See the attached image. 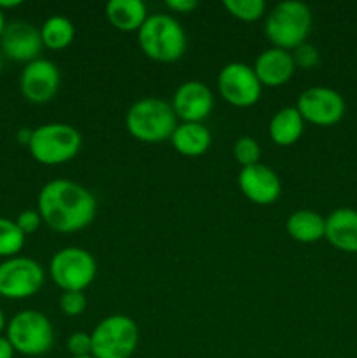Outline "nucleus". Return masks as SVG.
Returning <instances> with one entry per match:
<instances>
[{
  "mask_svg": "<svg viewBox=\"0 0 357 358\" xmlns=\"http://www.w3.org/2000/svg\"><path fill=\"white\" fill-rule=\"evenodd\" d=\"M326 240L335 248L357 254V210L336 208L326 217Z\"/></svg>",
  "mask_w": 357,
  "mask_h": 358,
  "instance_id": "obj_17",
  "label": "nucleus"
},
{
  "mask_svg": "<svg viewBox=\"0 0 357 358\" xmlns=\"http://www.w3.org/2000/svg\"><path fill=\"white\" fill-rule=\"evenodd\" d=\"M170 142L182 156L198 157L209 150L212 135L203 122H181L172 133Z\"/></svg>",
  "mask_w": 357,
  "mask_h": 358,
  "instance_id": "obj_18",
  "label": "nucleus"
},
{
  "mask_svg": "<svg viewBox=\"0 0 357 358\" xmlns=\"http://www.w3.org/2000/svg\"><path fill=\"white\" fill-rule=\"evenodd\" d=\"M83 145V136L74 126L65 122H48L31 133L28 143L31 157L41 164H62L74 159Z\"/></svg>",
  "mask_w": 357,
  "mask_h": 358,
  "instance_id": "obj_5",
  "label": "nucleus"
},
{
  "mask_svg": "<svg viewBox=\"0 0 357 358\" xmlns=\"http://www.w3.org/2000/svg\"><path fill=\"white\" fill-rule=\"evenodd\" d=\"M49 273H51L52 282L63 292L65 290L83 292L93 283L97 276V261L84 248L66 247L52 255L49 262Z\"/></svg>",
  "mask_w": 357,
  "mask_h": 358,
  "instance_id": "obj_8",
  "label": "nucleus"
},
{
  "mask_svg": "<svg viewBox=\"0 0 357 358\" xmlns=\"http://www.w3.org/2000/svg\"><path fill=\"white\" fill-rule=\"evenodd\" d=\"M238 185L245 198L255 205H272L282 192L279 175L261 163L241 168L238 173Z\"/></svg>",
  "mask_w": 357,
  "mask_h": 358,
  "instance_id": "obj_15",
  "label": "nucleus"
},
{
  "mask_svg": "<svg viewBox=\"0 0 357 358\" xmlns=\"http://www.w3.org/2000/svg\"><path fill=\"white\" fill-rule=\"evenodd\" d=\"M108 23L121 31H139L149 17L142 0H111L105 6Z\"/></svg>",
  "mask_w": 357,
  "mask_h": 358,
  "instance_id": "obj_19",
  "label": "nucleus"
},
{
  "mask_svg": "<svg viewBox=\"0 0 357 358\" xmlns=\"http://www.w3.org/2000/svg\"><path fill=\"white\" fill-rule=\"evenodd\" d=\"M6 338L9 339L16 353L24 357H41L51 350L55 331L44 313L24 310L10 318Z\"/></svg>",
  "mask_w": 357,
  "mask_h": 358,
  "instance_id": "obj_7",
  "label": "nucleus"
},
{
  "mask_svg": "<svg viewBox=\"0 0 357 358\" xmlns=\"http://www.w3.org/2000/svg\"><path fill=\"white\" fill-rule=\"evenodd\" d=\"M304 131V119L296 107H284L272 117L268 126L270 138L275 145L289 147L301 138Z\"/></svg>",
  "mask_w": 357,
  "mask_h": 358,
  "instance_id": "obj_20",
  "label": "nucleus"
},
{
  "mask_svg": "<svg viewBox=\"0 0 357 358\" xmlns=\"http://www.w3.org/2000/svg\"><path fill=\"white\" fill-rule=\"evenodd\" d=\"M298 112L304 122L317 126L336 124L345 114V100L332 87L314 86L300 94L296 103Z\"/></svg>",
  "mask_w": 357,
  "mask_h": 358,
  "instance_id": "obj_11",
  "label": "nucleus"
},
{
  "mask_svg": "<svg viewBox=\"0 0 357 358\" xmlns=\"http://www.w3.org/2000/svg\"><path fill=\"white\" fill-rule=\"evenodd\" d=\"M252 69H254L261 86L268 87L284 86L296 72L290 51L280 48H270L259 52Z\"/></svg>",
  "mask_w": 357,
  "mask_h": 358,
  "instance_id": "obj_16",
  "label": "nucleus"
},
{
  "mask_svg": "<svg viewBox=\"0 0 357 358\" xmlns=\"http://www.w3.org/2000/svg\"><path fill=\"white\" fill-rule=\"evenodd\" d=\"M164 6L170 10H174V13L188 14L198 7V2H196V0H167Z\"/></svg>",
  "mask_w": 357,
  "mask_h": 358,
  "instance_id": "obj_30",
  "label": "nucleus"
},
{
  "mask_svg": "<svg viewBox=\"0 0 357 358\" xmlns=\"http://www.w3.org/2000/svg\"><path fill=\"white\" fill-rule=\"evenodd\" d=\"M286 231L300 243H315L326 238V217L314 210H296L287 219Z\"/></svg>",
  "mask_w": 357,
  "mask_h": 358,
  "instance_id": "obj_21",
  "label": "nucleus"
},
{
  "mask_svg": "<svg viewBox=\"0 0 357 358\" xmlns=\"http://www.w3.org/2000/svg\"><path fill=\"white\" fill-rule=\"evenodd\" d=\"M38 30H41V38L44 48L52 49V51L69 48L74 42V37H76L74 23L65 16L48 17Z\"/></svg>",
  "mask_w": 357,
  "mask_h": 358,
  "instance_id": "obj_22",
  "label": "nucleus"
},
{
  "mask_svg": "<svg viewBox=\"0 0 357 358\" xmlns=\"http://www.w3.org/2000/svg\"><path fill=\"white\" fill-rule=\"evenodd\" d=\"M42 48L41 30L27 21H13L6 24L0 35V51L13 62L30 63L38 58Z\"/></svg>",
  "mask_w": 357,
  "mask_h": 358,
  "instance_id": "obj_13",
  "label": "nucleus"
},
{
  "mask_svg": "<svg viewBox=\"0 0 357 358\" xmlns=\"http://www.w3.org/2000/svg\"><path fill=\"white\" fill-rule=\"evenodd\" d=\"M217 87L224 100L233 107H252L261 98V83L247 63L231 62L220 69Z\"/></svg>",
  "mask_w": 357,
  "mask_h": 358,
  "instance_id": "obj_10",
  "label": "nucleus"
},
{
  "mask_svg": "<svg viewBox=\"0 0 357 358\" xmlns=\"http://www.w3.org/2000/svg\"><path fill=\"white\" fill-rule=\"evenodd\" d=\"M66 348H69L72 357L91 355V334H88V332H74V334H70L69 341H66Z\"/></svg>",
  "mask_w": 357,
  "mask_h": 358,
  "instance_id": "obj_28",
  "label": "nucleus"
},
{
  "mask_svg": "<svg viewBox=\"0 0 357 358\" xmlns=\"http://www.w3.org/2000/svg\"><path fill=\"white\" fill-rule=\"evenodd\" d=\"M21 6V0H0V10L13 9V7Z\"/></svg>",
  "mask_w": 357,
  "mask_h": 358,
  "instance_id": "obj_33",
  "label": "nucleus"
},
{
  "mask_svg": "<svg viewBox=\"0 0 357 358\" xmlns=\"http://www.w3.org/2000/svg\"><path fill=\"white\" fill-rule=\"evenodd\" d=\"M224 9L237 20L252 23L261 20L266 10V3L262 0H224Z\"/></svg>",
  "mask_w": 357,
  "mask_h": 358,
  "instance_id": "obj_24",
  "label": "nucleus"
},
{
  "mask_svg": "<svg viewBox=\"0 0 357 358\" xmlns=\"http://www.w3.org/2000/svg\"><path fill=\"white\" fill-rule=\"evenodd\" d=\"M170 105L182 122H202L212 112L214 94L202 80H186L177 87Z\"/></svg>",
  "mask_w": 357,
  "mask_h": 358,
  "instance_id": "obj_14",
  "label": "nucleus"
},
{
  "mask_svg": "<svg viewBox=\"0 0 357 358\" xmlns=\"http://www.w3.org/2000/svg\"><path fill=\"white\" fill-rule=\"evenodd\" d=\"M233 156L241 168L252 166V164L259 163L261 147H259L258 140L252 138V136H241V138L234 142Z\"/></svg>",
  "mask_w": 357,
  "mask_h": 358,
  "instance_id": "obj_25",
  "label": "nucleus"
},
{
  "mask_svg": "<svg viewBox=\"0 0 357 358\" xmlns=\"http://www.w3.org/2000/svg\"><path fill=\"white\" fill-rule=\"evenodd\" d=\"M136 34L144 55L158 63L177 62L188 48L184 28L170 14H150Z\"/></svg>",
  "mask_w": 357,
  "mask_h": 358,
  "instance_id": "obj_2",
  "label": "nucleus"
},
{
  "mask_svg": "<svg viewBox=\"0 0 357 358\" xmlns=\"http://www.w3.org/2000/svg\"><path fill=\"white\" fill-rule=\"evenodd\" d=\"M293 59L294 65L300 66V69L310 70L314 66L318 65L321 62V55H318V49L315 45L308 44V42H303L301 45H298L296 49H293Z\"/></svg>",
  "mask_w": 357,
  "mask_h": 358,
  "instance_id": "obj_27",
  "label": "nucleus"
},
{
  "mask_svg": "<svg viewBox=\"0 0 357 358\" xmlns=\"http://www.w3.org/2000/svg\"><path fill=\"white\" fill-rule=\"evenodd\" d=\"M37 206L42 222L56 233H77L97 215L93 192L69 178L49 180L38 192Z\"/></svg>",
  "mask_w": 357,
  "mask_h": 358,
  "instance_id": "obj_1",
  "label": "nucleus"
},
{
  "mask_svg": "<svg viewBox=\"0 0 357 358\" xmlns=\"http://www.w3.org/2000/svg\"><path fill=\"white\" fill-rule=\"evenodd\" d=\"M16 224L21 229V233L27 236V234L35 233V231L41 227L42 217L41 213H38V210H23V212L16 217Z\"/></svg>",
  "mask_w": 357,
  "mask_h": 358,
  "instance_id": "obj_29",
  "label": "nucleus"
},
{
  "mask_svg": "<svg viewBox=\"0 0 357 358\" xmlns=\"http://www.w3.org/2000/svg\"><path fill=\"white\" fill-rule=\"evenodd\" d=\"M136 346L139 327L126 315H111L91 332V355L94 358H130Z\"/></svg>",
  "mask_w": 357,
  "mask_h": 358,
  "instance_id": "obj_6",
  "label": "nucleus"
},
{
  "mask_svg": "<svg viewBox=\"0 0 357 358\" xmlns=\"http://www.w3.org/2000/svg\"><path fill=\"white\" fill-rule=\"evenodd\" d=\"M312 31V10L300 0L276 3L265 20V34L273 48L293 51L307 42Z\"/></svg>",
  "mask_w": 357,
  "mask_h": 358,
  "instance_id": "obj_4",
  "label": "nucleus"
},
{
  "mask_svg": "<svg viewBox=\"0 0 357 358\" xmlns=\"http://www.w3.org/2000/svg\"><path fill=\"white\" fill-rule=\"evenodd\" d=\"M4 28H6V20H4V13L0 10V35H2Z\"/></svg>",
  "mask_w": 357,
  "mask_h": 358,
  "instance_id": "obj_35",
  "label": "nucleus"
},
{
  "mask_svg": "<svg viewBox=\"0 0 357 358\" xmlns=\"http://www.w3.org/2000/svg\"><path fill=\"white\" fill-rule=\"evenodd\" d=\"M44 269L35 259L10 257L0 264V296L6 299H28L44 285Z\"/></svg>",
  "mask_w": 357,
  "mask_h": 358,
  "instance_id": "obj_9",
  "label": "nucleus"
},
{
  "mask_svg": "<svg viewBox=\"0 0 357 358\" xmlns=\"http://www.w3.org/2000/svg\"><path fill=\"white\" fill-rule=\"evenodd\" d=\"M4 329H6V315H4V311L0 310V336H2Z\"/></svg>",
  "mask_w": 357,
  "mask_h": 358,
  "instance_id": "obj_34",
  "label": "nucleus"
},
{
  "mask_svg": "<svg viewBox=\"0 0 357 358\" xmlns=\"http://www.w3.org/2000/svg\"><path fill=\"white\" fill-rule=\"evenodd\" d=\"M62 83L59 69L51 59L37 58L27 63L20 76L21 94L31 103H48L56 96Z\"/></svg>",
  "mask_w": 357,
  "mask_h": 358,
  "instance_id": "obj_12",
  "label": "nucleus"
},
{
  "mask_svg": "<svg viewBox=\"0 0 357 358\" xmlns=\"http://www.w3.org/2000/svg\"><path fill=\"white\" fill-rule=\"evenodd\" d=\"M125 122L133 138L144 143H160L170 140L177 128V115L168 101L150 96L136 100L126 112Z\"/></svg>",
  "mask_w": 357,
  "mask_h": 358,
  "instance_id": "obj_3",
  "label": "nucleus"
},
{
  "mask_svg": "<svg viewBox=\"0 0 357 358\" xmlns=\"http://www.w3.org/2000/svg\"><path fill=\"white\" fill-rule=\"evenodd\" d=\"M2 66H4V55L2 51H0V72H2Z\"/></svg>",
  "mask_w": 357,
  "mask_h": 358,
  "instance_id": "obj_36",
  "label": "nucleus"
},
{
  "mask_svg": "<svg viewBox=\"0 0 357 358\" xmlns=\"http://www.w3.org/2000/svg\"><path fill=\"white\" fill-rule=\"evenodd\" d=\"M72 358H94L93 355H86V357H72Z\"/></svg>",
  "mask_w": 357,
  "mask_h": 358,
  "instance_id": "obj_37",
  "label": "nucleus"
},
{
  "mask_svg": "<svg viewBox=\"0 0 357 358\" xmlns=\"http://www.w3.org/2000/svg\"><path fill=\"white\" fill-rule=\"evenodd\" d=\"M24 247V234L18 227L16 220L0 217V257H16Z\"/></svg>",
  "mask_w": 357,
  "mask_h": 358,
  "instance_id": "obj_23",
  "label": "nucleus"
},
{
  "mask_svg": "<svg viewBox=\"0 0 357 358\" xmlns=\"http://www.w3.org/2000/svg\"><path fill=\"white\" fill-rule=\"evenodd\" d=\"M86 297L83 292H77V290H65V292L59 296V310L63 311L69 317H79L86 310Z\"/></svg>",
  "mask_w": 357,
  "mask_h": 358,
  "instance_id": "obj_26",
  "label": "nucleus"
},
{
  "mask_svg": "<svg viewBox=\"0 0 357 358\" xmlns=\"http://www.w3.org/2000/svg\"><path fill=\"white\" fill-rule=\"evenodd\" d=\"M14 348L9 343V339L0 336V358H14Z\"/></svg>",
  "mask_w": 357,
  "mask_h": 358,
  "instance_id": "obj_31",
  "label": "nucleus"
},
{
  "mask_svg": "<svg viewBox=\"0 0 357 358\" xmlns=\"http://www.w3.org/2000/svg\"><path fill=\"white\" fill-rule=\"evenodd\" d=\"M31 133H34V129L21 128L20 131L16 133V140L21 143V145H27L28 147V143H30V140H31Z\"/></svg>",
  "mask_w": 357,
  "mask_h": 358,
  "instance_id": "obj_32",
  "label": "nucleus"
}]
</instances>
